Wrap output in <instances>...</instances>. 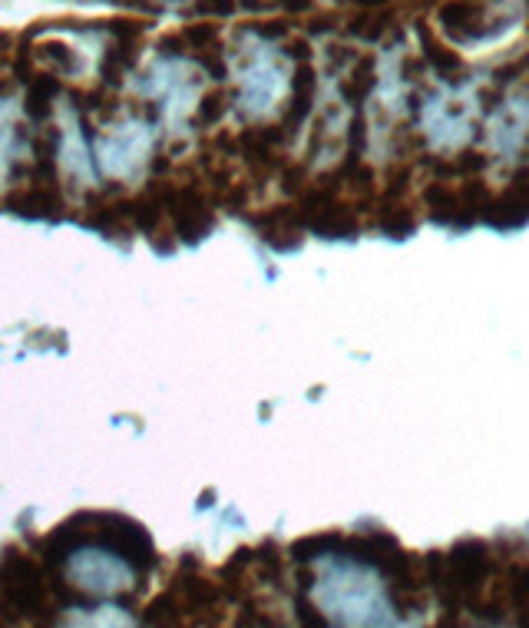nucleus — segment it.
I'll use <instances>...</instances> for the list:
<instances>
[{"instance_id": "obj_1", "label": "nucleus", "mask_w": 529, "mask_h": 628, "mask_svg": "<svg viewBox=\"0 0 529 628\" xmlns=\"http://www.w3.org/2000/svg\"><path fill=\"white\" fill-rule=\"evenodd\" d=\"M311 605L321 619L344 628H387L391 625L394 605L391 595L381 589V582L371 576V566L348 552L321 556L315 576H308Z\"/></svg>"}, {"instance_id": "obj_2", "label": "nucleus", "mask_w": 529, "mask_h": 628, "mask_svg": "<svg viewBox=\"0 0 529 628\" xmlns=\"http://www.w3.org/2000/svg\"><path fill=\"white\" fill-rule=\"evenodd\" d=\"M63 579L80 595L90 599H113V595H129L139 589L136 566L110 546L96 543H73L60 552Z\"/></svg>"}, {"instance_id": "obj_3", "label": "nucleus", "mask_w": 529, "mask_h": 628, "mask_svg": "<svg viewBox=\"0 0 529 628\" xmlns=\"http://www.w3.org/2000/svg\"><path fill=\"white\" fill-rule=\"evenodd\" d=\"M153 123L146 116H129L123 123L106 126L96 143V172L110 182H139L153 166Z\"/></svg>"}, {"instance_id": "obj_4", "label": "nucleus", "mask_w": 529, "mask_h": 628, "mask_svg": "<svg viewBox=\"0 0 529 628\" xmlns=\"http://www.w3.org/2000/svg\"><path fill=\"white\" fill-rule=\"evenodd\" d=\"M47 605V582L40 566L24 552H4L0 556V609L14 619L43 612Z\"/></svg>"}, {"instance_id": "obj_5", "label": "nucleus", "mask_w": 529, "mask_h": 628, "mask_svg": "<svg viewBox=\"0 0 529 628\" xmlns=\"http://www.w3.org/2000/svg\"><path fill=\"white\" fill-rule=\"evenodd\" d=\"M53 156L60 162L63 179H70L67 186H73V189L96 186V159L90 153V146H86L80 119L73 113L63 116L60 133L53 136Z\"/></svg>"}, {"instance_id": "obj_6", "label": "nucleus", "mask_w": 529, "mask_h": 628, "mask_svg": "<svg viewBox=\"0 0 529 628\" xmlns=\"http://www.w3.org/2000/svg\"><path fill=\"white\" fill-rule=\"evenodd\" d=\"M437 20L444 34L457 43L487 40L500 30V20L490 17L487 0H447V4L437 7Z\"/></svg>"}, {"instance_id": "obj_7", "label": "nucleus", "mask_w": 529, "mask_h": 628, "mask_svg": "<svg viewBox=\"0 0 529 628\" xmlns=\"http://www.w3.org/2000/svg\"><path fill=\"white\" fill-rule=\"evenodd\" d=\"M417 34H420V47H424V60L434 67V73L444 83H453L460 86L463 80H467V63H463V57L457 50H450V43L440 40L434 30H430L424 20L417 24Z\"/></svg>"}, {"instance_id": "obj_8", "label": "nucleus", "mask_w": 529, "mask_h": 628, "mask_svg": "<svg viewBox=\"0 0 529 628\" xmlns=\"http://www.w3.org/2000/svg\"><path fill=\"white\" fill-rule=\"evenodd\" d=\"M53 628H139V625L126 609L106 602V605H77V609H67Z\"/></svg>"}, {"instance_id": "obj_9", "label": "nucleus", "mask_w": 529, "mask_h": 628, "mask_svg": "<svg viewBox=\"0 0 529 628\" xmlns=\"http://www.w3.org/2000/svg\"><path fill=\"white\" fill-rule=\"evenodd\" d=\"M500 595H503V602L513 605L516 612L529 609V562L526 559H516L506 566L503 582H500Z\"/></svg>"}, {"instance_id": "obj_10", "label": "nucleus", "mask_w": 529, "mask_h": 628, "mask_svg": "<svg viewBox=\"0 0 529 628\" xmlns=\"http://www.w3.org/2000/svg\"><path fill=\"white\" fill-rule=\"evenodd\" d=\"M391 24H394V17L387 14V7L384 10H361V14H354L348 20V34L361 37V40H381Z\"/></svg>"}, {"instance_id": "obj_11", "label": "nucleus", "mask_w": 529, "mask_h": 628, "mask_svg": "<svg viewBox=\"0 0 529 628\" xmlns=\"http://www.w3.org/2000/svg\"><path fill=\"white\" fill-rule=\"evenodd\" d=\"M40 60L47 63V67L60 70V73H77L80 70V57L73 53V47H67V43H43Z\"/></svg>"}, {"instance_id": "obj_12", "label": "nucleus", "mask_w": 529, "mask_h": 628, "mask_svg": "<svg viewBox=\"0 0 529 628\" xmlns=\"http://www.w3.org/2000/svg\"><path fill=\"white\" fill-rule=\"evenodd\" d=\"M235 0H199L196 10L199 14H232Z\"/></svg>"}, {"instance_id": "obj_13", "label": "nucleus", "mask_w": 529, "mask_h": 628, "mask_svg": "<svg viewBox=\"0 0 529 628\" xmlns=\"http://www.w3.org/2000/svg\"><path fill=\"white\" fill-rule=\"evenodd\" d=\"M282 10H291V14H301V10H311V0H272Z\"/></svg>"}, {"instance_id": "obj_14", "label": "nucleus", "mask_w": 529, "mask_h": 628, "mask_svg": "<svg viewBox=\"0 0 529 628\" xmlns=\"http://www.w3.org/2000/svg\"><path fill=\"white\" fill-rule=\"evenodd\" d=\"M351 4H358L361 10H384L391 7V0H351Z\"/></svg>"}, {"instance_id": "obj_15", "label": "nucleus", "mask_w": 529, "mask_h": 628, "mask_svg": "<svg viewBox=\"0 0 529 628\" xmlns=\"http://www.w3.org/2000/svg\"><path fill=\"white\" fill-rule=\"evenodd\" d=\"M526 17H529V0H526Z\"/></svg>"}]
</instances>
